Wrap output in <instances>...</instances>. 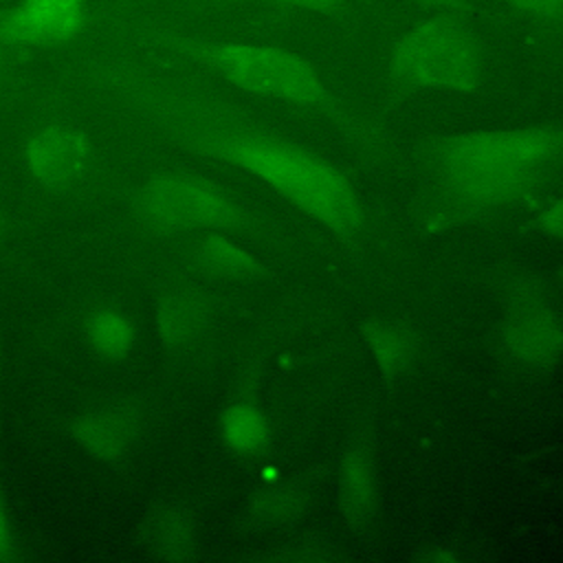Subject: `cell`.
<instances>
[{"label":"cell","mask_w":563,"mask_h":563,"mask_svg":"<svg viewBox=\"0 0 563 563\" xmlns=\"http://www.w3.org/2000/svg\"><path fill=\"white\" fill-rule=\"evenodd\" d=\"M260 361H251L218 416V440L227 453L255 460L273 440L271 418L260 400Z\"/></svg>","instance_id":"obj_11"},{"label":"cell","mask_w":563,"mask_h":563,"mask_svg":"<svg viewBox=\"0 0 563 563\" xmlns=\"http://www.w3.org/2000/svg\"><path fill=\"white\" fill-rule=\"evenodd\" d=\"M493 350L515 369H554L563 354V319L559 303L504 310L495 328Z\"/></svg>","instance_id":"obj_10"},{"label":"cell","mask_w":563,"mask_h":563,"mask_svg":"<svg viewBox=\"0 0 563 563\" xmlns=\"http://www.w3.org/2000/svg\"><path fill=\"white\" fill-rule=\"evenodd\" d=\"M264 563H332L343 559L339 543L323 532H299L255 556Z\"/></svg>","instance_id":"obj_19"},{"label":"cell","mask_w":563,"mask_h":563,"mask_svg":"<svg viewBox=\"0 0 563 563\" xmlns=\"http://www.w3.org/2000/svg\"><path fill=\"white\" fill-rule=\"evenodd\" d=\"M325 471L328 464H312L288 479L257 488L244 504L240 530L246 534H268L295 526L312 506Z\"/></svg>","instance_id":"obj_12"},{"label":"cell","mask_w":563,"mask_h":563,"mask_svg":"<svg viewBox=\"0 0 563 563\" xmlns=\"http://www.w3.org/2000/svg\"><path fill=\"white\" fill-rule=\"evenodd\" d=\"M92 0H15L0 9V44L29 55L73 42L88 24Z\"/></svg>","instance_id":"obj_9"},{"label":"cell","mask_w":563,"mask_h":563,"mask_svg":"<svg viewBox=\"0 0 563 563\" xmlns=\"http://www.w3.org/2000/svg\"><path fill=\"white\" fill-rule=\"evenodd\" d=\"M339 517L350 534L374 530L380 512V477L376 433L369 413H358L345 433L336 462Z\"/></svg>","instance_id":"obj_7"},{"label":"cell","mask_w":563,"mask_h":563,"mask_svg":"<svg viewBox=\"0 0 563 563\" xmlns=\"http://www.w3.org/2000/svg\"><path fill=\"white\" fill-rule=\"evenodd\" d=\"M495 295L501 312L556 303L554 284L543 273L526 268L501 273L495 279Z\"/></svg>","instance_id":"obj_18"},{"label":"cell","mask_w":563,"mask_h":563,"mask_svg":"<svg viewBox=\"0 0 563 563\" xmlns=\"http://www.w3.org/2000/svg\"><path fill=\"white\" fill-rule=\"evenodd\" d=\"M22 556H24V543L15 530V523L4 497V488L0 482V563H13Z\"/></svg>","instance_id":"obj_22"},{"label":"cell","mask_w":563,"mask_h":563,"mask_svg":"<svg viewBox=\"0 0 563 563\" xmlns=\"http://www.w3.org/2000/svg\"><path fill=\"white\" fill-rule=\"evenodd\" d=\"M387 68L394 84L409 92L473 97L484 84L473 31L446 11H431L409 24L394 42Z\"/></svg>","instance_id":"obj_5"},{"label":"cell","mask_w":563,"mask_h":563,"mask_svg":"<svg viewBox=\"0 0 563 563\" xmlns=\"http://www.w3.org/2000/svg\"><path fill=\"white\" fill-rule=\"evenodd\" d=\"M29 180L48 194H70L86 183L95 165V145L86 130L66 121L35 125L20 145Z\"/></svg>","instance_id":"obj_6"},{"label":"cell","mask_w":563,"mask_h":563,"mask_svg":"<svg viewBox=\"0 0 563 563\" xmlns=\"http://www.w3.org/2000/svg\"><path fill=\"white\" fill-rule=\"evenodd\" d=\"M563 150L561 121L451 132L422 145L424 227L444 231L512 205H532Z\"/></svg>","instance_id":"obj_2"},{"label":"cell","mask_w":563,"mask_h":563,"mask_svg":"<svg viewBox=\"0 0 563 563\" xmlns=\"http://www.w3.org/2000/svg\"><path fill=\"white\" fill-rule=\"evenodd\" d=\"M139 543L150 559L187 563L200 554V523L196 510L183 499L156 501L139 523Z\"/></svg>","instance_id":"obj_13"},{"label":"cell","mask_w":563,"mask_h":563,"mask_svg":"<svg viewBox=\"0 0 563 563\" xmlns=\"http://www.w3.org/2000/svg\"><path fill=\"white\" fill-rule=\"evenodd\" d=\"M75 75L161 139L262 183L339 242L356 244L363 238L365 205L343 169L271 130L200 79L114 53L79 62Z\"/></svg>","instance_id":"obj_1"},{"label":"cell","mask_w":563,"mask_h":563,"mask_svg":"<svg viewBox=\"0 0 563 563\" xmlns=\"http://www.w3.org/2000/svg\"><path fill=\"white\" fill-rule=\"evenodd\" d=\"M130 211L141 227L158 235L233 233L284 246L275 222L251 209L224 185L185 169H165L136 185Z\"/></svg>","instance_id":"obj_4"},{"label":"cell","mask_w":563,"mask_h":563,"mask_svg":"<svg viewBox=\"0 0 563 563\" xmlns=\"http://www.w3.org/2000/svg\"><path fill=\"white\" fill-rule=\"evenodd\" d=\"M361 339L385 385L402 380L420 356L418 332L394 319L372 317L361 323Z\"/></svg>","instance_id":"obj_15"},{"label":"cell","mask_w":563,"mask_h":563,"mask_svg":"<svg viewBox=\"0 0 563 563\" xmlns=\"http://www.w3.org/2000/svg\"><path fill=\"white\" fill-rule=\"evenodd\" d=\"M150 413L141 398H110L73 413L64 422L66 438L92 462L117 466L141 444Z\"/></svg>","instance_id":"obj_8"},{"label":"cell","mask_w":563,"mask_h":563,"mask_svg":"<svg viewBox=\"0 0 563 563\" xmlns=\"http://www.w3.org/2000/svg\"><path fill=\"white\" fill-rule=\"evenodd\" d=\"M515 13L541 26H559L563 18V0H504Z\"/></svg>","instance_id":"obj_20"},{"label":"cell","mask_w":563,"mask_h":563,"mask_svg":"<svg viewBox=\"0 0 563 563\" xmlns=\"http://www.w3.org/2000/svg\"><path fill=\"white\" fill-rule=\"evenodd\" d=\"M136 35L147 46L187 66L202 68L244 95L275 101L323 121L367 161L389 163L394 156L385 134L352 110L321 70L292 48L271 42L185 33L154 22H139Z\"/></svg>","instance_id":"obj_3"},{"label":"cell","mask_w":563,"mask_h":563,"mask_svg":"<svg viewBox=\"0 0 563 563\" xmlns=\"http://www.w3.org/2000/svg\"><path fill=\"white\" fill-rule=\"evenodd\" d=\"M532 213H534V224L537 229L550 238V240H561L563 238V202L559 196H550V198H537L530 205Z\"/></svg>","instance_id":"obj_21"},{"label":"cell","mask_w":563,"mask_h":563,"mask_svg":"<svg viewBox=\"0 0 563 563\" xmlns=\"http://www.w3.org/2000/svg\"><path fill=\"white\" fill-rule=\"evenodd\" d=\"M418 559L424 563H457L462 561V552L453 543H433L420 550Z\"/></svg>","instance_id":"obj_24"},{"label":"cell","mask_w":563,"mask_h":563,"mask_svg":"<svg viewBox=\"0 0 563 563\" xmlns=\"http://www.w3.org/2000/svg\"><path fill=\"white\" fill-rule=\"evenodd\" d=\"M24 57L26 55H20V53H15V51H11V48L0 44V90L11 81V77L15 75L18 66L22 64Z\"/></svg>","instance_id":"obj_25"},{"label":"cell","mask_w":563,"mask_h":563,"mask_svg":"<svg viewBox=\"0 0 563 563\" xmlns=\"http://www.w3.org/2000/svg\"><path fill=\"white\" fill-rule=\"evenodd\" d=\"M81 334L88 350L108 363L125 361L139 343V325L134 317L112 303L95 306L84 317Z\"/></svg>","instance_id":"obj_17"},{"label":"cell","mask_w":563,"mask_h":563,"mask_svg":"<svg viewBox=\"0 0 563 563\" xmlns=\"http://www.w3.org/2000/svg\"><path fill=\"white\" fill-rule=\"evenodd\" d=\"M4 229H7V222H4V209H2V205H0V242H2V238H4Z\"/></svg>","instance_id":"obj_26"},{"label":"cell","mask_w":563,"mask_h":563,"mask_svg":"<svg viewBox=\"0 0 563 563\" xmlns=\"http://www.w3.org/2000/svg\"><path fill=\"white\" fill-rule=\"evenodd\" d=\"M191 260L200 271L220 279H257L266 275V262L233 233H202L198 235Z\"/></svg>","instance_id":"obj_16"},{"label":"cell","mask_w":563,"mask_h":563,"mask_svg":"<svg viewBox=\"0 0 563 563\" xmlns=\"http://www.w3.org/2000/svg\"><path fill=\"white\" fill-rule=\"evenodd\" d=\"M268 7H275L279 11L290 13H303V15H317V18H332L341 13L345 0H262Z\"/></svg>","instance_id":"obj_23"},{"label":"cell","mask_w":563,"mask_h":563,"mask_svg":"<svg viewBox=\"0 0 563 563\" xmlns=\"http://www.w3.org/2000/svg\"><path fill=\"white\" fill-rule=\"evenodd\" d=\"M213 308L209 297L191 286H176L165 290L152 312L156 343L169 352L180 354L191 350L209 330Z\"/></svg>","instance_id":"obj_14"}]
</instances>
